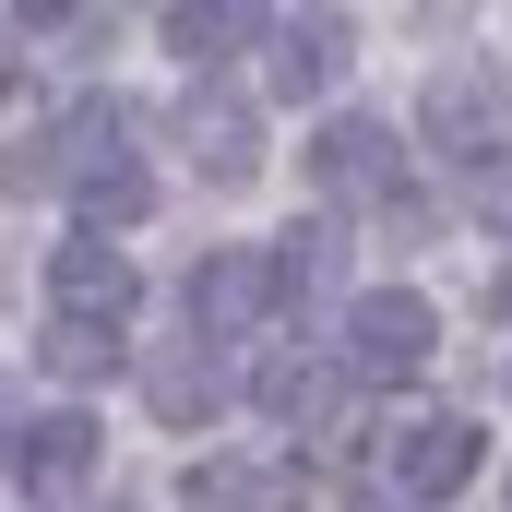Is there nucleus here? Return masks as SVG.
Returning a JSON list of instances; mask_svg holds the SVG:
<instances>
[{
	"label": "nucleus",
	"mask_w": 512,
	"mask_h": 512,
	"mask_svg": "<svg viewBox=\"0 0 512 512\" xmlns=\"http://www.w3.org/2000/svg\"><path fill=\"white\" fill-rule=\"evenodd\" d=\"M12 179H72V203H84L96 239H108V227H143V203H155V179H143V155H131V120L108 96H84L60 131H36V143L12 155Z\"/></svg>",
	"instance_id": "nucleus-1"
},
{
	"label": "nucleus",
	"mask_w": 512,
	"mask_h": 512,
	"mask_svg": "<svg viewBox=\"0 0 512 512\" xmlns=\"http://www.w3.org/2000/svg\"><path fill=\"white\" fill-rule=\"evenodd\" d=\"M429 358H441V310H429L417 286L346 298V370H358V382H417Z\"/></svg>",
	"instance_id": "nucleus-2"
},
{
	"label": "nucleus",
	"mask_w": 512,
	"mask_h": 512,
	"mask_svg": "<svg viewBox=\"0 0 512 512\" xmlns=\"http://www.w3.org/2000/svg\"><path fill=\"white\" fill-rule=\"evenodd\" d=\"M477 453H489L477 417H393L382 429V489L393 501H453L477 477Z\"/></svg>",
	"instance_id": "nucleus-3"
},
{
	"label": "nucleus",
	"mask_w": 512,
	"mask_h": 512,
	"mask_svg": "<svg viewBox=\"0 0 512 512\" xmlns=\"http://www.w3.org/2000/svg\"><path fill=\"white\" fill-rule=\"evenodd\" d=\"M48 298H60V322H84V334H131V310H143V274H131L120 239H60L48 251Z\"/></svg>",
	"instance_id": "nucleus-4"
},
{
	"label": "nucleus",
	"mask_w": 512,
	"mask_h": 512,
	"mask_svg": "<svg viewBox=\"0 0 512 512\" xmlns=\"http://www.w3.org/2000/svg\"><path fill=\"white\" fill-rule=\"evenodd\" d=\"M179 298H191V334H203V346H227V334H262V322L286 310V286H274V251H203Z\"/></svg>",
	"instance_id": "nucleus-5"
},
{
	"label": "nucleus",
	"mask_w": 512,
	"mask_h": 512,
	"mask_svg": "<svg viewBox=\"0 0 512 512\" xmlns=\"http://www.w3.org/2000/svg\"><path fill=\"white\" fill-rule=\"evenodd\" d=\"M417 131H429L453 167H477V179L512 167V96L489 84V72H441V84H429V108H417Z\"/></svg>",
	"instance_id": "nucleus-6"
},
{
	"label": "nucleus",
	"mask_w": 512,
	"mask_h": 512,
	"mask_svg": "<svg viewBox=\"0 0 512 512\" xmlns=\"http://www.w3.org/2000/svg\"><path fill=\"white\" fill-rule=\"evenodd\" d=\"M310 191H334V203H393V191H405L393 131L382 120H322L310 131Z\"/></svg>",
	"instance_id": "nucleus-7"
},
{
	"label": "nucleus",
	"mask_w": 512,
	"mask_h": 512,
	"mask_svg": "<svg viewBox=\"0 0 512 512\" xmlns=\"http://www.w3.org/2000/svg\"><path fill=\"white\" fill-rule=\"evenodd\" d=\"M179 489H191V512H310V477H286V465H239V453H203Z\"/></svg>",
	"instance_id": "nucleus-8"
},
{
	"label": "nucleus",
	"mask_w": 512,
	"mask_h": 512,
	"mask_svg": "<svg viewBox=\"0 0 512 512\" xmlns=\"http://www.w3.org/2000/svg\"><path fill=\"white\" fill-rule=\"evenodd\" d=\"M84 465H96V417H84V405H48V417H24V441H12V477H24L36 501H48V489H72Z\"/></svg>",
	"instance_id": "nucleus-9"
},
{
	"label": "nucleus",
	"mask_w": 512,
	"mask_h": 512,
	"mask_svg": "<svg viewBox=\"0 0 512 512\" xmlns=\"http://www.w3.org/2000/svg\"><path fill=\"white\" fill-rule=\"evenodd\" d=\"M191 167H203V179H215V191H239V179H251L262 167V131H251V108H239V96H191Z\"/></svg>",
	"instance_id": "nucleus-10"
},
{
	"label": "nucleus",
	"mask_w": 512,
	"mask_h": 512,
	"mask_svg": "<svg viewBox=\"0 0 512 512\" xmlns=\"http://www.w3.org/2000/svg\"><path fill=\"white\" fill-rule=\"evenodd\" d=\"M251 405H262V417H298V429H322V417L346 405V370L286 346V358H262V370H251Z\"/></svg>",
	"instance_id": "nucleus-11"
},
{
	"label": "nucleus",
	"mask_w": 512,
	"mask_h": 512,
	"mask_svg": "<svg viewBox=\"0 0 512 512\" xmlns=\"http://www.w3.org/2000/svg\"><path fill=\"white\" fill-rule=\"evenodd\" d=\"M274 36V96H322L334 72H346V24L334 12H286V24H262Z\"/></svg>",
	"instance_id": "nucleus-12"
},
{
	"label": "nucleus",
	"mask_w": 512,
	"mask_h": 512,
	"mask_svg": "<svg viewBox=\"0 0 512 512\" xmlns=\"http://www.w3.org/2000/svg\"><path fill=\"white\" fill-rule=\"evenodd\" d=\"M227 405V370H215V346H179V358H155V417L167 429H203Z\"/></svg>",
	"instance_id": "nucleus-13"
},
{
	"label": "nucleus",
	"mask_w": 512,
	"mask_h": 512,
	"mask_svg": "<svg viewBox=\"0 0 512 512\" xmlns=\"http://www.w3.org/2000/svg\"><path fill=\"white\" fill-rule=\"evenodd\" d=\"M334 262H346V227H298V239L274 251V286H286V298H322Z\"/></svg>",
	"instance_id": "nucleus-14"
},
{
	"label": "nucleus",
	"mask_w": 512,
	"mask_h": 512,
	"mask_svg": "<svg viewBox=\"0 0 512 512\" xmlns=\"http://www.w3.org/2000/svg\"><path fill=\"white\" fill-rule=\"evenodd\" d=\"M239 36H251V12H227V0H191V12H167V48H179V60H227Z\"/></svg>",
	"instance_id": "nucleus-15"
},
{
	"label": "nucleus",
	"mask_w": 512,
	"mask_h": 512,
	"mask_svg": "<svg viewBox=\"0 0 512 512\" xmlns=\"http://www.w3.org/2000/svg\"><path fill=\"white\" fill-rule=\"evenodd\" d=\"M108 358H120V334H84V322H48V370H72V382H84V370H108Z\"/></svg>",
	"instance_id": "nucleus-16"
},
{
	"label": "nucleus",
	"mask_w": 512,
	"mask_h": 512,
	"mask_svg": "<svg viewBox=\"0 0 512 512\" xmlns=\"http://www.w3.org/2000/svg\"><path fill=\"white\" fill-rule=\"evenodd\" d=\"M0 465H12V441H0Z\"/></svg>",
	"instance_id": "nucleus-17"
},
{
	"label": "nucleus",
	"mask_w": 512,
	"mask_h": 512,
	"mask_svg": "<svg viewBox=\"0 0 512 512\" xmlns=\"http://www.w3.org/2000/svg\"><path fill=\"white\" fill-rule=\"evenodd\" d=\"M108 512H131V501H108Z\"/></svg>",
	"instance_id": "nucleus-18"
}]
</instances>
